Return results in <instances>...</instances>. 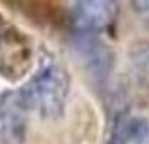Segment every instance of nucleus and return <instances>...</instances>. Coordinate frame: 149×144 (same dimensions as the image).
I'll use <instances>...</instances> for the list:
<instances>
[{
	"label": "nucleus",
	"mask_w": 149,
	"mask_h": 144,
	"mask_svg": "<svg viewBox=\"0 0 149 144\" xmlns=\"http://www.w3.org/2000/svg\"><path fill=\"white\" fill-rule=\"evenodd\" d=\"M149 141V121L146 117L121 112L114 119L107 144H146Z\"/></svg>",
	"instance_id": "20e7f679"
},
{
	"label": "nucleus",
	"mask_w": 149,
	"mask_h": 144,
	"mask_svg": "<svg viewBox=\"0 0 149 144\" xmlns=\"http://www.w3.org/2000/svg\"><path fill=\"white\" fill-rule=\"evenodd\" d=\"M27 114L17 90L0 96V144H24L27 134Z\"/></svg>",
	"instance_id": "7ed1b4c3"
},
{
	"label": "nucleus",
	"mask_w": 149,
	"mask_h": 144,
	"mask_svg": "<svg viewBox=\"0 0 149 144\" xmlns=\"http://www.w3.org/2000/svg\"><path fill=\"white\" fill-rule=\"evenodd\" d=\"M70 90V77L61 64L44 61L27 82L17 89L27 112L54 119L61 116Z\"/></svg>",
	"instance_id": "f257e3e1"
},
{
	"label": "nucleus",
	"mask_w": 149,
	"mask_h": 144,
	"mask_svg": "<svg viewBox=\"0 0 149 144\" xmlns=\"http://www.w3.org/2000/svg\"><path fill=\"white\" fill-rule=\"evenodd\" d=\"M0 42H2V30H0Z\"/></svg>",
	"instance_id": "0eeeda50"
},
{
	"label": "nucleus",
	"mask_w": 149,
	"mask_h": 144,
	"mask_svg": "<svg viewBox=\"0 0 149 144\" xmlns=\"http://www.w3.org/2000/svg\"><path fill=\"white\" fill-rule=\"evenodd\" d=\"M79 37H81V40H79L77 45H79L81 52L86 57V62L91 65L92 72L97 77L106 76L109 64H111L106 45L94 35H79Z\"/></svg>",
	"instance_id": "39448f33"
},
{
	"label": "nucleus",
	"mask_w": 149,
	"mask_h": 144,
	"mask_svg": "<svg viewBox=\"0 0 149 144\" xmlns=\"http://www.w3.org/2000/svg\"><path fill=\"white\" fill-rule=\"evenodd\" d=\"M134 10L141 15L144 20L149 22V2H132Z\"/></svg>",
	"instance_id": "423d86ee"
},
{
	"label": "nucleus",
	"mask_w": 149,
	"mask_h": 144,
	"mask_svg": "<svg viewBox=\"0 0 149 144\" xmlns=\"http://www.w3.org/2000/svg\"><path fill=\"white\" fill-rule=\"evenodd\" d=\"M117 15V3L107 0H84L72 7V25L79 35H95L111 27Z\"/></svg>",
	"instance_id": "f03ea898"
}]
</instances>
